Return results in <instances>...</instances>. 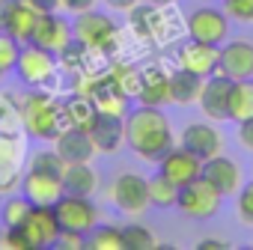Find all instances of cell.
<instances>
[{"mask_svg": "<svg viewBox=\"0 0 253 250\" xmlns=\"http://www.w3.org/2000/svg\"><path fill=\"white\" fill-rule=\"evenodd\" d=\"M27 3H30L39 15H45V12H57V9L63 6V0H27Z\"/></svg>", "mask_w": 253, "mask_h": 250, "instance_id": "obj_39", "label": "cell"}, {"mask_svg": "<svg viewBox=\"0 0 253 250\" xmlns=\"http://www.w3.org/2000/svg\"><path fill=\"white\" fill-rule=\"evenodd\" d=\"M229 92H232V81L220 72L209 75L203 81V89H200V107L209 119L214 122H226L229 119Z\"/></svg>", "mask_w": 253, "mask_h": 250, "instance_id": "obj_11", "label": "cell"}, {"mask_svg": "<svg viewBox=\"0 0 253 250\" xmlns=\"http://www.w3.org/2000/svg\"><path fill=\"white\" fill-rule=\"evenodd\" d=\"M98 185L95 170L89 167V161H75L63 167V191L66 194H78V197H92Z\"/></svg>", "mask_w": 253, "mask_h": 250, "instance_id": "obj_23", "label": "cell"}, {"mask_svg": "<svg viewBox=\"0 0 253 250\" xmlns=\"http://www.w3.org/2000/svg\"><path fill=\"white\" fill-rule=\"evenodd\" d=\"M197 250H229L226 241H217V238H209V241H200Z\"/></svg>", "mask_w": 253, "mask_h": 250, "instance_id": "obj_41", "label": "cell"}, {"mask_svg": "<svg viewBox=\"0 0 253 250\" xmlns=\"http://www.w3.org/2000/svg\"><path fill=\"white\" fill-rule=\"evenodd\" d=\"M220 200H223V197L200 176V179H194V182H188V185L179 188L176 206H179L182 214H188V217H194V220H206V217H214V214H217Z\"/></svg>", "mask_w": 253, "mask_h": 250, "instance_id": "obj_6", "label": "cell"}, {"mask_svg": "<svg viewBox=\"0 0 253 250\" xmlns=\"http://www.w3.org/2000/svg\"><path fill=\"white\" fill-rule=\"evenodd\" d=\"M110 203L125 211V214H140L149 208V188L146 179L137 173H122L113 185H110Z\"/></svg>", "mask_w": 253, "mask_h": 250, "instance_id": "obj_9", "label": "cell"}, {"mask_svg": "<svg viewBox=\"0 0 253 250\" xmlns=\"http://www.w3.org/2000/svg\"><path fill=\"white\" fill-rule=\"evenodd\" d=\"M95 116V104L89 95H75L63 104V119H69V128H89V122Z\"/></svg>", "mask_w": 253, "mask_h": 250, "instance_id": "obj_27", "label": "cell"}, {"mask_svg": "<svg viewBox=\"0 0 253 250\" xmlns=\"http://www.w3.org/2000/svg\"><path fill=\"white\" fill-rule=\"evenodd\" d=\"M217 72L229 81L253 78V42L250 39H226L217 48Z\"/></svg>", "mask_w": 253, "mask_h": 250, "instance_id": "obj_8", "label": "cell"}, {"mask_svg": "<svg viewBox=\"0 0 253 250\" xmlns=\"http://www.w3.org/2000/svg\"><path fill=\"white\" fill-rule=\"evenodd\" d=\"M36 21H39V12L27 3V0H12V9H9V21H6V30L9 36H15L21 45L33 39V30H36Z\"/></svg>", "mask_w": 253, "mask_h": 250, "instance_id": "obj_24", "label": "cell"}, {"mask_svg": "<svg viewBox=\"0 0 253 250\" xmlns=\"http://www.w3.org/2000/svg\"><path fill=\"white\" fill-rule=\"evenodd\" d=\"M86 131H89V140H92L95 152L113 155V152H119V146H125V116L95 110Z\"/></svg>", "mask_w": 253, "mask_h": 250, "instance_id": "obj_10", "label": "cell"}, {"mask_svg": "<svg viewBox=\"0 0 253 250\" xmlns=\"http://www.w3.org/2000/svg\"><path fill=\"white\" fill-rule=\"evenodd\" d=\"M12 72L27 86H45L54 78V72H57V60H54L51 51H45V48H39L33 42H24L21 54H18V63H15Z\"/></svg>", "mask_w": 253, "mask_h": 250, "instance_id": "obj_5", "label": "cell"}, {"mask_svg": "<svg viewBox=\"0 0 253 250\" xmlns=\"http://www.w3.org/2000/svg\"><path fill=\"white\" fill-rule=\"evenodd\" d=\"M134 95L140 98V104H152V107L170 104V75L161 66H146L140 72V83Z\"/></svg>", "mask_w": 253, "mask_h": 250, "instance_id": "obj_20", "label": "cell"}, {"mask_svg": "<svg viewBox=\"0 0 253 250\" xmlns=\"http://www.w3.org/2000/svg\"><path fill=\"white\" fill-rule=\"evenodd\" d=\"M54 247H60V250H81V247H86V235H81V232H69V229H63Z\"/></svg>", "mask_w": 253, "mask_h": 250, "instance_id": "obj_37", "label": "cell"}, {"mask_svg": "<svg viewBox=\"0 0 253 250\" xmlns=\"http://www.w3.org/2000/svg\"><path fill=\"white\" fill-rule=\"evenodd\" d=\"M223 12L238 24H253V0H223Z\"/></svg>", "mask_w": 253, "mask_h": 250, "instance_id": "obj_35", "label": "cell"}, {"mask_svg": "<svg viewBox=\"0 0 253 250\" xmlns=\"http://www.w3.org/2000/svg\"><path fill=\"white\" fill-rule=\"evenodd\" d=\"M253 116V78L247 81H232V92H229V119L232 122H244Z\"/></svg>", "mask_w": 253, "mask_h": 250, "instance_id": "obj_26", "label": "cell"}, {"mask_svg": "<svg viewBox=\"0 0 253 250\" xmlns=\"http://www.w3.org/2000/svg\"><path fill=\"white\" fill-rule=\"evenodd\" d=\"M21 125L24 131L36 140H54L60 134V125H63V107L48 98L45 92H33L24 104H21Z\"/></svg>", "mask_w": 253, "mask_h": 250, "instance_id": "obj_2", "label": "cell"}, {"mask_svg": "<svg viewBox=\"0 0 253 250\" xmlns=\"http://www.w3.org/2000/svg\"><path fill=\"white\" fill-rule=\"evenodd\" d=\"M125 146H128L137 158L143 161H161L173 146V125L161 107L140 104L134 110L125 113Z\"/></svg>", "mask_w": 253, "mask_h": 250, "instance_id": "obj_1", "label": "cell"}, {"mask_svg": "<svg viewBox=\"0 0 253 250\" xmlns=\"http://www.w3.org/2000/svg\"><path fill=\"white\" fill-rule=\"evenodd\" d=\"M63 9L81 15V12H86V9H95V0H63Z\"/></svg>", "mask_w": 253, "mask_h": 250, "instance_id": "obj_40", "label": "cell"}, {"mask_svg": "<svg viewBox=\"0 0 253 250\" xmlns=\"http://www.w3.org/2000/svg\"><path fill=\"white\" fill-rule=\"evenodd\" d=\"M217 48L220 45H209V42H197V39H188L179 51H176V66L179 69H188L200 78H209L217 72Z\"/></svg>", "mask_w": 253, "mask_h": 250, "instance_id": "obj_16", "label": "cell"}, {"mask_svg": "<svg viewBox=\"0 0 253 250\" xmlns=\"http://www.w3.org/2000/svg\"><path fill=\"white\" fill-rule=\"evenodd\" d=\"M54 149L60 152V158L66 164H75V161H89L95 155V146L89 140V131L84 128H60V134L54 137Z\"/></svg>", "mask_w": 253, "mask_h": 250, "instance_id": "obj_21", "label": "cell"}, {"mask_svg": "<svg viewBox=\"0 0 253 250\" xmlns=\"http://www.w3.org/2000/svg\"><path fill=\"white\" fill-rule=\"evenodd\" d=\"M63 167H66V161L60 158V152H57V149H39V152L30 158V170H39V173L63 176Z\"/></svg>", "mask_w": 253, "mask_h": 250, "instance_id": "obj_32", "label": "cell"}, {"mask_svg": "<svg viewBox=\"0 0 253 250\" xmlns=\"http://www.w3.org/2000/svg\"><path fill=\"white\" fill-rule=\"evenodd\" d=\"M72 39H75L72 36V24L63 15H57V12H45V15H39L30 42L39 45V48H45V51H51V54H63V48Z\"/></svg>", "mask_w": 253, "mask_h": 250, "instance_id": "obj_14", "label": "cell"}, {"mask_svg": "<svg viewBox=\"0 0 253 250\" xmlns=\"http://www.w3.org/2000/svg\"><path fill=\"white\" fill-rule=\"evenodd\" d=\"M72 36L75 42H81L86 51H101V54H110L119 42V27L110 15L104 12H95V9H86L75 18L72 24Z\"/></svg>", "mask_w": 253, "mask_h": 250, "instance_id": "obj_3", "label": "cell"}, {"mask_svg": "<svg viewBox=\"0 0 253 250\" xmlns=\"http://www.w3.org/2000/svg\"><path fill=\"white\" fill-rule=\"evenodd\" d=\"M146 3H152V6H158V9H161V6H173L176 0H146Z\"/></svg>", "mask_w": 253, "mask_h": 250, "instance_id": "obj_44", "label": "cell"}, {"mask_svg": "<svg viewBox=\"0 0 253 250\" xmlns=\"http://www.w3.org/2000/svg\"><path fill=\"white\" fill-rule=\"evenodd\" d=\"M235 214L241 223L253 226V182L238 188V203H235Z\"/></svg>", "mask_w": 253, "mask_h": 250, "instance_id": "obj_36", "label": "cell"}, {"mask_svg": "<svg viewBox=\"0 0 253 250\" xmlns=\"http://www.w3.org/2000/svg\"><path fill=\"white\" fill-rule=\"evenodd\" d=\"M0 78H3V75H0Z\"/></svg>", "mask_w": 253, "mask_h": 250, "instance_id": "obj_45", "label": "cell"}, {"mask_svg": "<svg viewBox=\"0 0 253 250\" xmlns=\"http://www.w3.org/2000/svg\"><path fill=\"white\" fill-rule=\"evenodd\" d=\"M122 241H125V250H155V247H158L155 232L146 229L143 223H128V226H122Z\"/></svg>", "mask_w": 253, "mask_h": 250, "instance_id": "obj_30", "label": "cell"}, {"mask_svg": "<svg viewBox=\"0 0 253 250\" xmlns=\"http://www.w3.org/2000/svg\"><path fill=\"white\" fill-rule=\"evenodd\" d=\"M238 143H241L247 152H253V116L244 119V122H238Z\"/></svg>", "mask_w": 253, "mask_h": 250, "instance_id": "obj_38", "label": "cell"}, {"mask_svg": "<svg viewBox=\"0 0 253 250\" xmlns=\"http://www.w3.org/2000/svg\"><path fill=\"white\" fill-rule=\"evenodd\" d=\"M9 9H12V0H0V30H6V21H9Z\"/></svg>", "mask_w": 253, "mask_h": 250, "instance_id": "obj_43", "label": "cell"}, {"mask_svg": "<svg viewBox=\"0 0 253 250\" xmlns=\"http://www.w3.org/2000/svg\"><path fill=\"white\" fill-rule=\"evenodd\" d=\"M158 173L167 176L176 188H182V185H188V182H194V179L203 176V161H200L194 152H188L185 146H173V149L158 161Z\"/></svg>", "mask_w": 253, "mask_h": 250, "instance_id": "obj_13", "label": "cell"}, {"mask_svg": "<svg viewBox=\"0 0 253 250\" xmlns=\"http://www.w3.org/2000/svg\"><path fill=\"white\" fill-rule=\"evenodd\" d=\"M21 140L9 131H0V191H12L21 185Z\"/></svg>", "mask_w": 253, "mask_h": 250, "instance_id": "obj_19", "label": "cell"}, {"mask_svg": "<svg viewBox=\"0 0 253 250\" xmlns=\"http://www.w3.org/2000/svg\"><path fill=\"white\" fill-rule=\"evenodd\" d=\"M179 146H185L188 152H194L200 161H209V158L220 155L223 134L214 128V125H209V122H194V125H188V128L182 131Z\"/></svg>", "mask_w": 253, "mask_h": 250, "instance_id": "obj_15", "label": "cell"}, {"mask_svg": "<svg viewBox=\"0 0 253 250\" xmlns=\"http://www.w3.org/2000/svg\"><path fill=\"white\" fill-rule=\"evenodd\" d=\"M203 179L220 197H232L241 188V167L232 158H226V155H214V158L203 161Z\"/></svg>", "mask_w": 253, "mask_h": 250, "instance_id": "obj_17", "label": "cell"}, {"mask_svg": "<svg viewBox=\"0 0 253 250\" xmlns=\"http://www.w3.org/2000/svg\"><path fill=\"white\" fill-rule=\"evenodd\" d=\"M86 247H92V250H125L122 229H119V226H110V223H95V226L89 229Z\"/></svg>", "mask_w": 253, "mask_h": 250, "instance_id": "obj_29", "label": "cell"}, {"mask_svg": "<svg viewBox=\"0 0 253 250\" xmlns=\"http://www.w3.org/2000/svg\"><path fill=\"white\" fill-rule=\"evenodd\" d=\"M146 188H149V206H155V208H170L179 200V188L167 176H161V173L146 179Z\"/></svg>", "mask_w": 253, "mask_h": 250, "instance_id": "obj_28", "label": "cell"}, {"mask_svg": "<svg viewBox=\"0 0 253 250\" xmlns=\"http://www.w3.org/2000/svg\"><path fill=\"white\" fill-rule=\"evenodd\" d=\"M188 36L209 45H223L229 39V15L214 6H200L188 15Z\"/></svg>", "mask_w": 253, "mask_h": 250, "instance_id": "obj_7", "label": "cell"}, {"mask_svg": "<svg viewBox=\"0 0 253 250\" xmlns=\"http://www.w3.org/2000/svg\"><path fill=\"white\" fill-rule=\"evenodd\" d=\"M57 220L63 229L69 232H81L89 235V229L98 223V206L92 203V197H78V194H63L54 203Z\"/></svg>", "mask_w": 253, "mask_h": 250, "instance_id": "obj_4", "label": "cell"}, {"mask_svg": "<svg viewBox=\"0 0 253 250\" xmlns=\"http://www.w3.org/2000/svg\"><path fill=\"white\" fill-rule=\"evenodd\" d=\"M18 54H21V42L15 36H9V33L0 30V75H6V72L15 69Z\"/></svg>", "mask_w": 253, "mask_h": 250, "instance_id": "obj_33", "label": "cell"}, {"mask_svg": "<svg viewBox=\"0 0 253 250\" xmlns=\"http://www.w3.org/2000/svg\"><path fill=\"white\" fill-rule=\"evenodd\" d=\"M21 191L33 206H54L66 191H63V176L54 173H39V170H27L21 179Z\"/></svg>", "mask_w": 253, "mask_h": 250, "instance_id": "obj_18", "label": "cell"}, {"mask_svg": "<svg viewBox=\"0 0 253 250\" xmlns=\"http://www.w3.org/2000/svg\"><path fill=\"white\" fill-rule=\"evenodd\" d=\"M203 81L206 78H200V75L176 66V72H170V104H182V107L185 104H194L200 98Z\"/></svg>", "mask_w": 253, "mask_h": 250, "instance_id": "obj_25", "label": "cell"}, {"mask_svg": "<svg viewBox=\"0 0 253 250\" xmlns=\"http://www.w3.org/2000/svg\"><path fill=\"white\" fill-rule=\"evenodd\" d=\"M0 247H3V250H33L24 226H6L3 235H0Z\"/></svg>", "mask_w": 253, "mask_h": 250, "instance_id": "obj_34", "label": "cell"}, {"mask_svg": "<svg viewBox=\"0 0 253 250\" xmlns=\"http://www.w3.org/2000/svg\"><path fill=\"white\" fill-rule=\"evenodd\" d=\"M104 3L113 6V9H125V12H128V9H134L140 3V0H104Z\"/></svg>", "mask_w": 253, "mask_h": 250, "instance_id": "obj_42", "label": "cell"}, {"mask_svg": "<svg viewBox=\"0 0 253 250\" xmlns=\"http://www.w3.org/2000/svg\"><path fill=\"white\" fill-rule=\"evenodd\" d=\"M30 208H33V203L24 194L21 197H9L3 203V208H0V220H3V226H24Z\"/></svg>", "mask_w": 253, "mask_h": 250, "instance_id": "obj_31", "label": "cell"}, {"mask_svg": "<svg viewBox=\"0 0 253 250\" xmlns=\"http://www.w3.org/2000/svg\"><path fill=\"white\" fill-rule=\"evenodd\" d=\"M89 98H92V104H95V110H104V113H119V116H125L128 110V92H125L122 86H119V81L116 78H101L98 83H92V92H89Z\"/></svg>", "mask_w": 253, "mask_h": 250, "instance_id": "obj_22", "label": "cell"}, {"mask_svg": "<svg viewBox=\"0 0 253 250\" xmlns=\"http://www.w3.org/2000/svg\"><path fill=\"white\" fill-rule=\"evenodd\" d=\"M24 232L33 244V250H45V247H54L63 226L57 220V211L54 206H33L27 220H24Z\"/></svg>", "mask_w": 253, "mask_h": 250, "instance_id": "obj_12", "label": "cell"}]
</instances>
